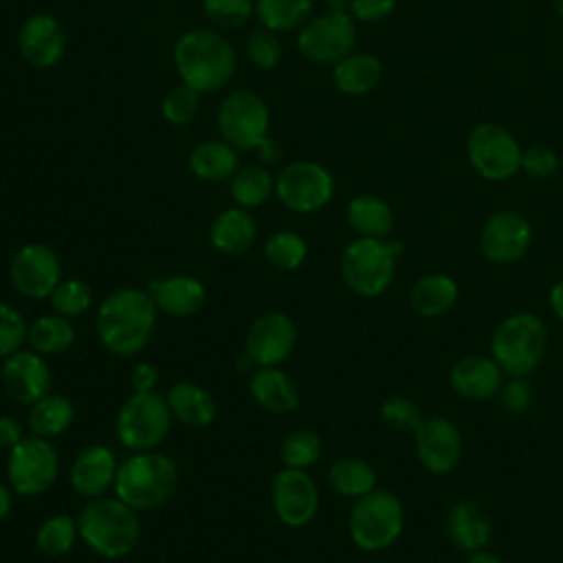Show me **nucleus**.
<instances>
[{
    "mask_svg": "<svg viewBox=\"0 0 563 563\" xmlns=\"http://www.w3.org/2000/svg\"><path fill=\"white\" fill-rule=\"evenodd\" d=\"M172 418L189 429H205L213 424L218 405L213 396L194 380H176L165 394Z\"/></svg>",
    "mask_w": 563,
    "mask_h": 563,
    "instance_id": "393cba45",
    "label": "nucleus"
},
{
    "mask_svg": "<svg viewBox=\"0 0 563 563\" xmlns=\"http://www.w3.org/2000/svg\"><path fill=\"white\" fill-rule=\"evenodd\" d=\"M497 398H499L501 407L508 413L519 416V413H526L532 407L534 389L528 383V378H508V380H504L501 391H499Z\"/></svg>",
    "mask_w": 563,
    "mask_h": 563,
    "instance_id": "de8ad7c7",
    "label": "nucleus"
},
{
    "mask_svg": "<svg viewBox=\"0 0 563 563\" xmlns=\"http://www.w3.org/2000/svg\"><path fill=\"white\" fill-rule=\"evenodd\" d=\"M51 378L53 376L46 356L31 347L13 352L0 365V380L4 391L11 400L26 407L51 394Z\"/></svg>",
    "mask_w": 563,
    "mask_h": 563,
    "instance_id": "6ab92c4d",
    "label": "nucleus"
},
{
    "mask_svg": "<svg viewBox=\"0 0 563 563\" xmlns=\"http://www.w3.org/2000/svg\"><path fill=\"white\" fill-rule=\"evenodd\" d=\"M413 435V451L420 466L433 475H446L457 468L464 451L457 424L444 416L424 418Z\"/></svg>",
    "mask_w": 563,
    "mask_h": 563,
    "instance_id": "a211bd4d",
    "label": "nucleus"
},
{
    "mask_svg": "<svg viewBox=\"0 0 563 563\" xmlns=\"http://www.w3.org/2000/svg\"><path fill=\"white\" fill-rule=\"evenodd\" d=\"M7 484L22 497L46 493L59 477V453L48 438L26 433L7 451Z\"/></svg>",
    "mask_w": 563,
    "mask_h": 563,
    "instance_id": "9d476101",
    "label": "nucleus"
},
{
    "mask_svg": "<svg viewBox=\"0 0 563 563\" xmlns=\"http://www.w3.org/2000/svg\"><path fill=\"white\" fill-rule=\"evenodd\" d=\"M396 9V0H350L347 11L358 22H380Z\"/></svg>",
    "mask_w": 563,
    "mask_h": 563,
    "instance_id": "09e8293b",
    "label": "nucleus"
},
{
    "mask_svg": "<svg viewBox=\"0 0 563 563\" xmlns=\"http://www.w3.org/2000/svg\"><path fill=\"white\" fill-rule=\"evenodd\" d=\"M147 292L152 295L158 312L176 319L198 314L207 301L205 284L198 277L185 273L152 279L147 284Z\"/></svg>",
    "mask_w": 563,
    "mask_h": 563,
    "instance_id": "5701e85b",
    "label": "nucleus"
},
{
    "mask_svg": "<svg viewBox=\"0 0 563 563\" xmlns=\"http://www.w3.org/2000/svg\"><path fill=\"white\" fill-rule=\"evenodd\" d=\"M229 183H231L229 189H231L233 202L244 209H255L275 194V178L262 165L238 167V172L231 176Z\"/></svg>",
    "mask_w": 563,
    "mask_h": 563,
    "instance_id": "c9c22d12",
    "label": "nucleus"
},
{
    "mask_svg": "<svg viewBox=\"0 0 563 563\" xmlns=\"http://www.w3.org/2000/svg\"><path fill=\"white\" fill-rule=\"evenodd\" d=\"M521 169L534 180L550 178L559 169V156L548 145H530L521 150Z\"/></svg>",
    "mask_w": 563,
    "mask_h": 563,
    "instance_id": "49530a36",
    "label": "nucleus"
},
{
    "mask_svg": "<svg viewBox=\"0 0 563 563\" xmlns=\"http://www.w3.org/2000/svg\"><path fill=\"white\" fill-rule=\"evenodd\" d=\"M117 471L119 457L108 444H88L75 455L68 468V484L86 501L97 499L114 488Z\"/></svg>",
    "mask_w": 563,
    "mask_h": 563,
    "instance_id": "412c9836",
    "label": "nucleus"
},
{
    "mask_svg": "<svg viewBox=\"0 0 563 563\" xmlns=\"http://www.w3.org/2000/svg\"><path fill=\"white\" fill-rule=\"evenodd\" d=\"M103 2H106V0H103Z\"/></svg>",
    "mask_w": 563,
    "mask_h": 563,
    "instance_id": "13d9d810",
    "label": "nucleus"
},
{
    "mask_svg": "<svg viewBox=\"0 0 563 563\" xmlns=\"http://www.w3.org/2000/svg\"><path fill=\"white\" fill-rule=\"evenodd\" d=\"M297 345L295 321L279 310L260 314L246 330L244 354L255 367H279Z\"/></svg>",
    "mask_w": 563,
    "mask_h": 563,
    "instance_id": "2eb2a0df",
    "label": "nucleus"
},
{
    "mask_svg": "<svg viewBox=\"0 0 563 563\" xmlns=\"http://www.w3.org/2000/svg\"><path fill=\"white\" fill-rule=\"evenodd\" d=\"M161 372L152 361H141L130 372V387L132 391H154L158 385Z\"/></svg>",
    "mask_w": 563,
    "mask_h": 563,
    "instance_id": "8fccbe9b",
    "label": "nucleus"
},
{
    "mask_svg": "<svg viewBox=\"0 0 563 563\" xmlns=\"http://www.w3.org/2000/svg\"><path fill=\"white\" fill-rule=\"evenodd\" d=\"M383 77V64L372 53H350L332 68V81L343 95H367Z\"/></svg>",
    "mask_w": 563,
    "mask_h": 563,
    "instance_id": "c756f323",
    "label": "nucleus"
},
{
    "mask_svg": "<svg viewBox=\"0 0 563 563\" xmlns=\"http://www.w3.org/2000/svg\"><path fill=\"white\" fill-rule=\"evenodd\" d=\"M200 112V92L183 81L169 88L161 99V114L172 125H189Z\"/></svg>",
    "mask_w": 563,
    "mask_h": 563,
    "instance_id": "a19ab883",
    "label": "nucleus"
},
{
    "mask_svg": "<svg viewBox=\"0 0 563 563\" xmlns=\"http://www.w3.org/2000/svg\"><path fill=\"white\" fill-rule=\"evenodd\" d=\"M75 420V405L70 398L62 394H46L33 405H29L26 413V427L29 433L40 438H57L68 431V427Z\"/></svg>",
    "mask_w": 563,
    "mask_h": 563,
    "instance_id": "2f4dec72",
    "label": "nucleus"
},
{
    "mask_svg": "<svg viewBox=\"0 0 563 563\" xmlns=\"http://www.w3.org/2000/svg\"><path fill=\"white\" fill-rule=\"evenodd\" d=\"M26 332V317L13 303L0 301V361L24 347Z\"/></svg>",
    "mask_w": 563,
    "mask_h": 563,
    "instance_id": "c03bdc74",
    "label": "nucleus"
},
{
    "mask_svg": "<svg viewBox=\"0 0 563 563\" xmlns=\"http://www.w3.org/2000/svg\"><path fill=\"white\" fill-rule=\"evenodd\" d=\"M548 325L534 312L504 317L490 334V356L508 378H528L543 363Z\"/></svg>",
    "mask_w": 563,
    "mask_h": 563,
    "instance_id": "39448f33",
    "label": "nucleus"
},
{
    "mask_svg": "<svg viewBox=\"0 0 563 563\" xmlns=\"http://www.w3.org/2000/svg\"><path fill=\"white\" fill-rule=\"evenodd\" d=\"M275 196L295 213H314L334 196V176L317 161H292L275 176Z\"/></svg>",
    "mask_w": 563,
    "mask_h": 563,
    "instance_id": "f8f14e48",
    "label": "nucleus"
},
{
    "mask_svg": "<svg viewBox=\"0 0 563 563\" xmlns=\"http://www.w3.org/2000/svg\"><path fill=\"white\" fill-rule=\"evenodd\" d=\"M205 18L218 29H238L244 26L253 13V0H202Z\"/></svg>",
    "mask_w": 563,
    "mask_h": 563,
    "instance_id": "37998d69",
    "label": "nucleus"
},
{
    "mask_svg": "<svg viewBox=\"0 0 563 563\" xmlns=\"http://www.w3.org/2000/svg\"><path fill=\"white\" fill-rule=\"evenodd\" d=\"M13 508V490L7 482H0V523L9 517Z\"/></svg>",
    "mask_w": 563,
    "mask_h": 563,
    "instance_id": "864d4df0",
    "label": "nucleus"
},
{
    "mask_svg": "<svg viewBox=\"0 0 563 563\" xmlns=\"http://www.w3.org/2000/svg\"><path fill=\"white\" fill-rule=\"evenodd\" d=\"M172 411L161 391H132L119 407L114 431L119 442L130 451L158 449L172 429Z\"/></svg>",
    "mask_w": 563,
    "mask_h": 563,
    "instance_id": "1a4fd4ad",
    "label": "nucleus"
},
{
    "mask_svg": "<svg viewBox=\"0 0 563 563\" xmlns=\"http://www.w3.org/2000/svg\"><path fill=\"white\" fill-rule=\"evenodd\" d=\"M53 312L64 314L68 319L86 314L92 303H95V292L90 288V284H86L84 279H75V277H64L55 290L48 297Z\"/></svg>",
    "mask_w": 563,
    "mask_h": 563,
    "instance_id": "ea45409f",
    "label": "nucleus"
},
{
    "mask_svg": "<svg viewBox=\"0 0 563 563\" xmlns=\"http://www.w3.org/2000/svg\"><path fill=\"white\" fill-rule=\"evenodd\" d=\"M220 136L240 152L260 150L266 163L277 161L275 143L268 139L271 112L266 101L253 90L229 92L216 114Z\"/></svg>",
    "mask_w": 563,
    "mask_h": 563,
    "instance_id": "0eeeda50",
    "label": "nucleus"
},
{
    "mask_svg": "<svg viewBox=\"0 0 563 563\" xmlns=\"http://www.w3.org/2000/svg\"><path fill=\"white\" fill-rule=\"evenodd\" d=\"M548 301H550V308H552L554 317L563 321V277L556 279V282L550 286Z\"/></svg>",
    "mask_w": 563,
    "mask_h": 563,
    "instance_id": "603ef678",
    "label": "nucleus"
},
{
    "mask_svg": "<svg viewBox=\"0 0 563 563\" xmlns=\"http://www.w3.org/2000/svg\"><path fill=\"white\" fill-rule=\"evenodd\" d=\"M257 235L255 218L244 207H229L220 211L209 227V242L222 255L246 253Z\"/></svg>",
    "mask_w": 563,
    "mask_h": 563,
    "instance_id": "bb28decb",
    "label": "nucleus"
},
{
    "mask_svg": "<svg viewBox=\"0 0 563 563\" xmlns=\"http://www.w3.org/2000/svg\"><path fill=\"white\" fill-rule=\"evenodd\" d=\"M328 484L336 495L347 499H358L376 488L378 473L367 460L345 455L330 464Z\"/></svg>",
    "mask_w": 563,
    "mask_h": 563,
    "instance_id": "72a5a7b5",
    "label": "nucleus"
},
{
    "mask_svg": "<svg viewBox=\"0 0 563 563\" xmlns=\"http://www.w3.org/2000/svg\"><path fill=\"white\" fill-rule=\"evenodd\" d=\"M552 4H554V9L563 15V0H552Z\"/></svg>",
    "mask_w": 563,
    "mask_h": 563,
    "instance_id": "4d7b16f0",
    "label": "nucleus"
},
{
    "mask_svg": "<svg viewBox=\"0 0 563 563\" xmlns=\"http://www.w3.org/2000/svg\"><path fill=\"white\" fill-rule=\"evenodd\" d=\"M444 530L449 541L466 554L475 550H484L493 537V523L488 515L468 499L455 501L449 508L444 519Z\"/></svg>",
    "mask_w": 563,
    "mask_h": 563,
    "instance_id": "b1692460",
    "label": "nucleus"
},
{
    "mask_svg": "<svg viewBox=\"0 0 563 563\" xmlns=\"http://www.w3.org/2000/svg\"><path fill=\"white\" fill-rule=\"evenodd\" d=\"M350 0H328V9L330 11H347Z\"/></svg>",
    "mask_w": 563,
    "mask_h": 563,
    "instance_id": "6e6d98bb",
    "label": "nucleus"
},
{
    "mask_svg": "<svg viewBox=\"0 0 563 563\" xmlns=\"http://www.w3.org/2000/svg\"><path fill=\"white\" fill-rule=\"evenodd\" d=\"M75 339H77V330L73 321L57 312L40 314L29 323V332H26V345L40 352L42 356H55L70 350Z\"/></svg>",
    "mask_w": 563,
    "mask_h": 563,
    "instance_id": "473e14b6",
    "label": "nucleus"
},
{
    "mask_svg": "<svg viewBox=\"0 0 563 563\" xmlns=\"http://www.w3.org/2000/svg\"><path fill=\"white\" fill-rule=\"evenodd\" d=\"M156 314L158 308L147 288H117L97 306L95 330L99 343L114 356H136L154 336Z\"/></svg>",
    "mask_w": 563,
    "mask_h": 563,
    "instance_id": "f257e3e1",
    "label": "nucleus"
},
{
    "mask_svg": "<svg viewBox=\"0 0 563 563\" xmlns=\"http://www.w3.org/2000/svg\"><path fill=\"white\" fill-rule=\"evenodd\" d=\"M466 156L471 167L493 183L512 178L521 169V147L517 139L499 123H479L471 130L466 141Z\"/></svg>",
    "mask_w": 563,
    "mask_h": 563,
    "instance_id": "9b49d317",
    "label": "nucleus"
},
{
    "mask_svg": "<svg viewBox=\"0 0 563 563\" xmlns=\"http://www.w3.org/2000/svg\"><path fill=\"white\" fill-rule=\"evenodd\" d=\"M405 530L402 501L383 488L354 499L347 515V532L352 543L363 552H380L391 548Z\"/></svg>",
    "mask_w": 563,
    "mask_h": 563,
    "instance_id": "6e6552de",
    "label": "nucleus"
},
{
    "mask_svg": "<svg viewBox=\"0 0 563 563\" xmlns=\"http://www.w3.org/2000/svg\"><path fill=\"white\" fill-rule=\"evenodd\" d=\"M24 435H26L24 427L18 418L4 416V413L0 416V449H4V451L13 449Z\"/></svg>",
    "mask_w": 563,
    "mask_h": 563,
    "instance_id": "3c124183",
    "label": "nucleus"
},
{
    "mask_svg": "<svg viewBox=\"0 0 563 563\" xmlns=\"http://www.w3.org/2000/svg\"><path fill=\"white\" fill-rule=\"evenodd\" d=\"M460 299L457 282L446 273H429L418 277L409 288V306L424 319H435L455 308Z\"/></svg>",
    "mask_w": 563,
    "mask_h": 563,
    "instance_id": "cd10ccee",
    "label": "nucleus"
},
{
    "mask_svg": "<svg viewBox=\"0 0 563 563\" xmlns=\"http://www.w3.org/2000/svg\"><path fill=\"white\" fill-rule=\"evenodd\" d=\"M466 563H504L495 552H490V550H475V552H471L468 554V559H466Z\"/></svg>",
    "mask_w": 563,
    "mask_h": 563,
    "instance_id": "5fc2aeb1",
    "label": "nucleus"
},
{
    "mask_svg": "<svg viewBox=\"0 0 563 563\" xmlns=\"http://www.w3.org/2000/svg\"><path fill=\"white\" fill-rule=\"evenodd\" d=\"M321 453H323V442H321L319 433H314L310 429L290 431L279 446L282 466L299 468V471H308L310 466H314L319 462Z\"/></svg>",
    "mask_w": 563,
    "mask_h": 563,
    "instance_id": "58836bf2",
    "label": "nucleus"
},
{
    "mask_svg": "<svg viewBox=\"0 0 563 563\" xmlns=\"http://www.w3.org/2000/svg\"><path fill=\"white\" fill-rule=\"evenodd\" d=\"M405 246L387 238H354L341 251L343 284L358 297L374 299L389 290Z\"/></svg>",
    "mask_w": 563,
    "mask_h": 563,
    "instance_id": "423d86ee",
    "label": "nucleus"
},
{
    "mask_svg": "<svg viewBox=\"0 0 563 563\" xmlns=\"http://www.w3.org/2000/svg\"><path fill=\"white\" fill-rule=\"evenodd\" d=\"M62 279V260L48 244L26 242L11 255L9 282L13 290L26 299H48Z\"/></svg>",
    "mask_w": 563,
    "mask_h": 563,
    "instance_id": "4468645a",
    "label": "nucleus"
},
{
    "mask_svg": "<svg viewBox=\"0 0 563 563\" xmlns=\"http://www.w3.org/2000/svg\"><path fill=\"white\" fill-rule=\"evenodd\" d=\"M22 59L33 68H53L66 53V31L51 13L29 15L18 31Z\"/></svg>",
    "mask_w": 563,
    "mask_h": 563,
    "instance_id": "aec40b11",
    "label": "nucleus"
},
{
    "mask_svg": "<svg viewBox=\"0 0 563 563\" xmlns=\"http://www.w3.org/2000/svg\"><path fill=\"white\" fill-rule=\"evenodd\" d=\"M246 57L260 70H273L282 62V42L277 33L257 26L246 37Z\"/></svg>",
    "mask_w": 563,
    "mask_h": 563,
    "instance_id": "a18cd8bd",
    "label": "nucleus"
},
{
    "mask_svg": "<svg viewBox=\"0 0 563 563\" xmlns=\"http://www.w3.org/2000/svg\"><path fill=\"white\" fill-rule=\"evenodd\" d=\"M139 510L114 497L88 499L77 517L79 539L101 559L119 561L132 554L141 537Z\"/></svg>",
    "mask_w": 563,
    "mask_h": 563,
    "instance_id": "7ed1b4c3",
    "label": "nucleus"
},
{
    "mask_svg": "<svg viewBox=\"0 0 563 563\" xmlns=\"http://www.w3.org/2000/svg\"><path fill=\"white\" fill-rule=\"evenodd\" d=\"M378 416L396 433H413L424 420L420 407L411 398L400 394L387 396L378 407Z\"/></svg>",
    "mask_w": 563,
    "mask_h": 563,
    "instance_id": "79ce46f5",
    "label": "nucleus"
},
{
    "mask_svg": "<svg viewBox=\"0 0 563 563\" xmlns=\"http://www.w3.org/2000/svg\"><path fill=\"white\" fill-rule=\"evenodd\" d=\"M271 506L284 526L303 528L317 517L319 488L308 471L284 466L271 482Z\"/></svg>",
    "mask_w": 563,
    "mask_h": 563,
    "instance_id": "dca6fc26",
    "label": "nucleus"
},
{
    "mask_svg": "<svg viewBox=\"0 0 563 563\" xmlns=\"http://www.w3.org/2000/svg\"><path fill=\"white\" fill-rule=\"evenodd\" d=\"M187 165L198 180L220 183L231 180L238 172V150L224 139H207L191 147Z\"/></svg>",
    "mask_w": 563,
    "mask_h": 563,
    "instance_id": "c85d7f7f",
    "label": "nucleus"
},
{
    "mask_svg": "<svg viewBox=\"0 0 563 563\" xmlns=\"http://www.w3.org/2000/svg\"><path fill=\"white\" fill-rule=\"evenodd\" d=\"M174 66L180 81L200 95L218 92L235 73L231 42L213 29H189L174 44Z\"/></svg>",
    "mask_w": 563,
    "mask_h": 563,
    "instance_id": "f03ea898",
    "label": "nucleus"
},
{
    "mask_svg": "<svg viewBox=\"0 0 563 563\" xmlns=\"http://www.w3.org/2000/svg\"><path fill=\"white\" fill-rule=\"evenodd\" d=\"M77 539H79L77 517L68 512H57L46 517L35 530V548L40 554L48 559H57L70 552Z\"/></svg>",
    "mask_w": 563,
    "mask_h": 563,
    "instance_id": "e433bc0d",
    "label": "nucleus"
},
{
    "mask_svg": "<svg viewBox=\"0 0 563 563\" xmlns=\"http://www.w3.org/2000/svg\"><path fill=\"white\" fill-rule=\"evenodd\" d=\"M356 24L350 11H323L312 15L297 35L299 53L312 64H336L354 51Z\"/></svg>",
    "mask_w": 563,
    "mask_h": 563,
    "instance_id": "ddd939ff",
    "label": "nucleus"
},
{
    "mask_svg": "<svg viewBox=\"0 0 563 563\" xmlns=\"http://www.w3.org/2000/svg\"><path fill=\"white\" fill-rule=\"evenodd\" d=\"M532 242V227L528 218L512 209L495 211L486 218L479 231L482 255L497 266H508L519 262Z\"/></svg>",
    "mask_w": 563,
    "mask_h": 563,
    "instance_id": "f3484780",
    "label": "nucleus"
},
{
    "mask_svg": "<svg viewBox=\"0 0 563 563\" xmlns=\"http://www.w3.org/2000/svg\"><path fill=\"white\" fill-rule=\"evenodd\" d=\"M345 220L361 238H387L394 229L391 207L374 194L354 196L345 207Z\"/></svg>",
    "mask_w": 563,
    "mask_h": 563,
    "instance_id": "7c9ffc66",
    "label": "nucleus"
},
{
    "mask_svg": "<svg viewBox=\"0 0 563 563\" xmlns=\"http://www.w3.org/2000/svg\"><path fill=\"white\" fill-rule=\"evenodd\" d=\"M312 0H255V15L260 26L273 33L301 29L312 18Z\"/></svg>",
    "mask_w": 563,
    "mask_h": 563,
    "instance_id": "f704fd0d",
    "label": "nucleus"
},
{
    "mask_svg": "<svg viewBox=\"0 0 563 563\" xmlns=\"http://www.w3.org/2000/svg\"><path fill=\"white\" fill-rule=\"evenodd\" d=\"M264 257L282 273L299 271L308 260V242L290 229H279L266 238Z\"/></svg>",
    "mask_w": 563,
    "mask_h": 563,
    "instance_id": "4c0bfd02",
    "label": "nucleus"
},
{
    "mask_svg": "<svg viewBox=\"0 0 563 563\" xmlns=\"http://www.w3.org/2000/svg\"><path fill=\"white\" fill-rule=\"evenodd\" d=\"M249 394L275 416H286L299 407V387L282 367H257L249 376Z\"/></svg>",
    "mask_w": 563,
    "mask_h": 563,
    "instance_id": "a878e982",
    "label": "nucleus"
},
{
    "mask_svg": "<svg viewBox=\"0 0 563 563\" xmlns=\"http://www.w3.org/2000/svg\"><path fill=\"white\" fill-rule=\"evenodd\" d=\"M506 374L493 356L468 354L457 358L449 369L451 389L468 402H486L499 396Z\"/></svg>",
    "mask_w": 563,
    "mask_h": 563,
    "instance_id": "4be33fe9",
    "label": "nucleus"
},
{
    "mask_svg": "<svg viewBox=\"0 0 563 563\" xmlns=\"http://www.w3.org/2000/svg\"><path fill=\"white\" fill-rule=\"evenodd\" d=\"M178 479V464L167 453L134 451L119 462L114 495L134 510H154L174 495Z\"/></svg>",
    "mask_w": 563,
    "mask_h": 563,
    "instance_id": "20e7f679",
    "label": "nucleus"
}]
</instances>
